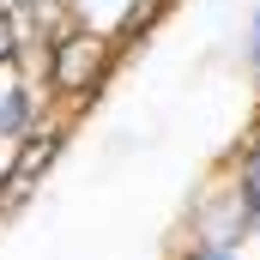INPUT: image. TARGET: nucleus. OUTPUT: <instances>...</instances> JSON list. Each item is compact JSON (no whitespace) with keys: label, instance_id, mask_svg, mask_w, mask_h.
<instances>
[{"label":"nucleus","instance_id":"f257e3e1","mask_svg":"<svg viewBox=\"0 0 260 260\" xmlns=\"http://www.w3.org/2000/svg\"><path fill=\"white\" fill-rule=\"evenodd\" d=\"M97 67H103V43L91 37V30H73L61 49H55V61H49V85L55 91H85L91 79H97Z\"/></svg>","mask_w":260,"mask_h":260},{"label":"nucleus","instance_id":"f03ea898","mask_svg":"<svg viewBox=\"0 0 260 260\" xmlns=\"http://www.w3.org/2000/svg\"><path fill=\"white\" fill-rule=\"evenodd\" d=\"M55 151H61V133H30L24 139V151L12 157V170H6V182H0V206H18V200L37 188V176L55 164Z\"/></svg>","mask_w":260,"mask_h":260},{"label":"nucleus","instance_id":"7ed1b4c3","mask_svg":"<svg viewBox=\"0 0 260 260\" xmlns=\"http://www.w3.org/2000/svg\"><path fill=\"white\" fill-rule=\"evenodd\" d=\"M242 212L260 218V145H254V157H248V170H242Z\"/></svg>","mask_w":260,"mask_h":260},{"label":"nucleus","instance_id":"20e7f679","mask_svg":"<svg viewBox=\"0 0 260 260\" xmlns=\"http://www.w3.org/2000/svg\"><path fill=\"white\" fill-rule=\"evenodd\" d=\"M24 115H30V97H24V91H6V103H0V133H18Z\"/></svg>","mask_w":260,"mask_h":260},{"label":"nucleus","instance_id":"39448f33","mask_svg":"<svg viewBox=\"0 0 260 260\" xmlns=\"http://www.w3.org/2000/svg\"><path fill=\"white\" fill-rule=\"evenodd\" d=\"M12 49H18V24L0 12V61H12Z\"/></svg>","mask_w":260,"mask_h":260},{"label":"nucleus","instance_id":"423d86ee","mask_svg":"<svg viewBox=\"0 0 260 260\" xmlns=\"http://www.w3.org/2000/svg\"><path fill=\"white\" fill-rule=\"evenodd\" d=\"M188 260H230V254H224V248H194Z\"/></svg>","mask_w":260,"mask_h":260},{"label":"nucleus","instance_id":"0eeeda50","mask_svg":"<svg viewBox=\"0 0 260 260\" xmlns=\"http://www.w3.org/2000/svg\"><path fill=\"white\" fill-rule=\"evenodd\" d=\"M254 61H260V18H254Z\"/></svg>","mask_w":260,"mask_h":260}]
</instances>
